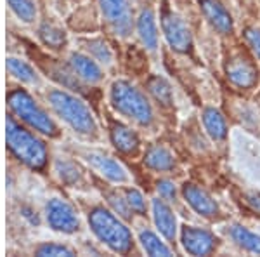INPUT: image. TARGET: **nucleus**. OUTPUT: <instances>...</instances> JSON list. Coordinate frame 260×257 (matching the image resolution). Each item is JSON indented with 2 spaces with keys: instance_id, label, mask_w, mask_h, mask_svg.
I'll use <instances>...</instances> for the list:
<instances>
[{
  "instance_id": "obj_31",
  "label": "nucleus",
  "mask_w": 260,
  "mask_h": 257,
  "mask_svg": "<svg viewBox=\"0 0 260 257\" xmlns=\"http://www.w3.org/2000/svg\"><path fill=\"white\" fill-rule=\"evenodd\" d=\"M245 40L251 49V52L260 60V30L258 28H246L245 30Z\"/></svg>"
},
{
  "instance_id": "obj_13",
  "label": "nucleus",
  "mask_w": 260,
  "mask_h": 257,
  "mask_svg": "<svg viewBox=\"0 0 260 257\" xmlns=\"http://www.w3.org/2000/svg\"><path fill=\"white\" fill-rule=\"evenodd\" d=\"M182 195L186 198L187 204H189L200 216L212 219L220 214L219 204H217L205 189H201L200 186H196V184H184Z\"/></svg>"
},
{
  "instance_id": "obj_3",
  "label": "nucleus",
  "mask_w": 260,
  "mask_h": 257,
  "mask_svg": "<svg viewBox=\"0 0 260 257\" xmlns=\"http://www.w3.org/2000/svg\"><path fill=\"white\" fill-rule=\"evenodd\" d=\"M7 108L14 119L35 130L37 134L47 137L59 136V127L56 120L45 111V108L23 87H12L7 92Z\"/></svg>"
},
{
  "instance_id": "obj_32",
  "label": "nucleus",
  "mask_w": 260,
  "mask_h": 257,
  "mask_svg": "<svg viewBox=\"0 0 260 257\" xmlns=\"http://www.w3.org/2000/svg\"><path fill=\"white\" fill-rule=\"evenodd\" d=\"M156 188H158L160 196L163 198V200H167V202L175 200V196H177V189H175V184L172 183V181H167V179L158 181Z\"/></svg>"
},
{
  "instance_id": "obj_25",
  "label": "nucleus",
  "mask_w": 260,
  "mask_h": 257,
  "mask_svg": "<svg viewBox=\"0 0 260 257\" xmlns=\"http://www.w3.org/2000/svg\"><path fill=\"white\" fill-rule=\"evenodd\" d=\"M139 243L146 254L149 255H172L170 247H167L160 240V237L149 230H142L139 233Z\"/></svg>"
},
{
  "instance_id": "obj_26",
  "label": "nucleus",
  "mask_w": 260,
  "mask_h": 257,
  "mask_svg": "<svg viewBox=\"0 0 260 257\" xmlns=\"http://www.w3.org/2000/svg\"><path fill=\"white\" fill-rule=\"evenodd\" d=\"M148 91L154 99L158 101L163 106H170L172 104V89L170 83L165 78L156 75V77H151L148 82Z\"/></svg>"
},
{
  "instance_id": "obj_5",
  "label": "nucleus",
  "mask_w": 260,
  "mask_h": 257,
  "mask_svg": "<svg viewBox=\"0 0 260 257\" xmlns=\"http://www.w3.org/2000/svg\"><path fill=\"white\" fill-rule=\"evenodd\" d=\"M110 103L121 117L141 127H149L154 120V111L146 94L127 80H115L110 87Z\"/></svg>"
},
{
  "instance_id": "obj_29",
  "label": "nucleus",
  "mask_w": 260,
  "mask_h": 257,
  "mask_svg": "<svg viewBox=\"0 0 260 257\" xmlns=\"http://www.w3.org/2000/svg\"><path fill=\"white\" fill-rule=\"evenodd\" d=\"M35 255H42V257H57V255H77V252L71 247L64 245V243H57V242H45L40 243L39 247L35 248Z\"/></svg>"
},
{
  "instance_id": "obj_18",
  "label": "nucleus",
  "mask_w": 260,
  "mask_h": 257,
  "mask_svg": "<svg viewBox=\"0 0 260 257\" xmlns=\"http://www.w3.org/2000/svg\"><path fill=\"white\" fill-rule=\"evenodd\" d=\"M136 30L137 35L148 50H156L158 47V26H156V19H154L153 11L146 9L142 11L137 18L136 23Z\"/></svg>"
},
{
  "instance_id": "obj_9",
  "label": "nucleus",
  "mask_w": 260,
  "mask_h": 257,
  "mask_svg": "<svg viewBox=\"0 0 260 257\" xmlns=\"http://www.w3.org/2000/svg\"><path fill=\"white\" fill-rule=\"evenodd\" d=\"M99 4L104 19L113 33L128 37L134 28V19L127 0H99Z\"/></svg>"
},
{
  "instance_id": "obj_14",
  "label": "nucleus",
  "mask_w": 260,
  "mask_h": 257,
  "mask_svg": "<svg viewBox=\"0 0 260 257\" xmlns=\"http://www.w3.org/2000/svg\"><path fill=\"white\" fill-rule=\"evenodd\" d=\"M201 11H203V16L208 21V24L217 33H220V35L233 33V18L219 0H201Z\"/></svg>"
},
{
  "instance_id": "obj_1",
  "label": "nucleus",
  "mask_w": 260,
  "mask_h": 257,
  "mask_svg": "<svg viewBox=\"0 0 260 257\" xmlns=\"http://www.w3.org/2000/svg\"><path fill=\"white\" fill-rule=\"evenodd\" d=\"M6 142L7 151L19 163L31 170H45L49 163V151L45 142L37 136L35 130L21 124L11 113L6 119Z\"/></svg>"
},
{
  "instance_id": "obj_28",
  "label": "nucleus",
  "mask_w": 260,
  "mask_h": 257,
  "mask_svg": "<svg viewBox=\"0 0 260 257\" xmlns=\"http://www.w3.org/2000/svg\"><path fill=\"white\" fill-rule=\"evenodd\" d=\"M106 200H108V204H110V209L115 214H118L123 221H128V219L132 217V209H130V205L127 204V198H125L123 191L106 193Z\"/></svg>"
},
{
  "instance_id": "obj_10",
  "label": "nucleus",
  "mask_w": 260,
  "mask_h": 257,
  "mask_svg": "<svg viewBox=\"0 0 260 257\" xmlns=\"http://www.w3.org/2000/svg\"><path fill=\"white\" fill-rule=\"evenodd\" d=\"M161 30L169 45L177 52H187L192 47L189 28L184 23V19H180L174 12L165 11L161 14Z\"/></svg>"
},
{
  "instance_id": "obj_8",
  "label": "nucleus",
  "mask_w": 260,
  "mask_h": 257,
  "mask_svg": "<svg viewBox=\"0 0 260 257\" xmlns=\"http://www.w3.org/2000/svg\"><path fill=\"white\" fill-rule=\"evenodd\" d=\"M225 75L233 85L240 89H251L258 82V70L255 63L243 52H236L225 61Z\"/></svg>"
},
{
  "instance_id": "obj_22",
  "label": "nucleus",
  "mask_w": 260,
  "mask_h": 257,
  "mask_svg": "<svg viewBox=\"0 0 260 257\" xmlns=\"http://www.w3.org/2000/svg\"><path fill=\"white\" fill-rule=\"evenodd\" d=\"M7 6L21 23L33 24L37 21L39 9H37L35 0H7Z\"/></svg>"
},
{
  "instance_id": "obj_19",
  "label": "nucleus",
  "mask_w": 260,
  "mask_h": 257,
  "mask_svg": "<svg viewBox=\"0 0 260 257\" xmlns=\"http://www.w3.org/2000/svg\"><path fill=\"white\" fill-rule=\"evenodd\" d=\"M144 163H146V167L153 168V170L163 172V170H172V168H174L175 158L169 148H165V146H161V145H153L146 151Z\"/></svg>"
},
{
  "instance_id": "obj_11",
  "label": "nucleus",
  "mask_w": 260,
  "mask_h": 257,
  "mask_svg": "<svg viewBox=\"0 0 260 257\" xmlns=\"http://www.w3.org/2000/svg\"><path fill=\"white\" fill-rule=\"evenodd\" d=\"M180 242H182L184 250L192 255H208L217 247V238L210 231L196 226H184L180 233Z\"/></svg>"
},
{
  "instance_id": "obj_12",
  "label": "nucleus",
  "mask_w": 260,
  "mask_h": 257,
  "mask_svg": "<svg viewBox=\"0 0 260 257\" xmlns=\"http://www.w3.org/2000/svg\"><path fill=\"white\" fill-rule=\"evenodd\" d=\"M70 70L78 77V80L83 83H101L104 80V70L99 61H95L90 54L83 52H71L68 60Z\"/></svg>"
},
{
  "instance_id": "obj_27",
  "label": "nucleus",
  "mask_w": 260,
  "mask_h": 257,
  "mask_svg": "<svg viewBox=\"0 0 260 257\" xmlns=\"http://www.w3.org/2000/svg\"><path fill=\"white\" fill-rule=\"evenodd\" d=\"M85 45H87V52L94 58L95 61H99L101 65H111L113 63V52L110 49V45L106 44L104 40L101 39H90V40H85Z\"/></svg>"
},
{
  "instance_id": "obj_24",
  "label": "nucleus",
  "mask_w": 260,
  "mask_h": 257,
  "mask_svg": "<svg viewBox=\"0 0 260 257\" xmlns=\"http://www.w3.org/2000/svg\"><path fill=\"white\" fill-rule=\"evenodd\" d=\"M39 39L50 49H62L66 45V33L52 23H44L39 28Z\"/></svg>"
},
{
  "instance_id": "obj_7",
  "label": "nucleus",
  "mask_w": 260,
  "mask_h": 257,
  "mask_svg": "<svg viewBox=\"0 0 260 257\" xmlns=\"http://www.w3.org/2000/svg\"><path fill=\"white\" fill-rule=\"evenodd\" d=\"M80 158L87 163L90 168H94L99 176L108 179L115 184H125L128 183V174L125 167L121 165L118 160H115L111 155L104 153L101 150H80Z\"/></svg>"
},
{
  "instance_id": "obj_15",
  "label": "nucleus",
  "mask_w": 260,
  "mask_h": 257,
  "mask_svg": "<svg viewBox=\"0 0 260 257\" xmlns=\"http://www.w3.org/2000/svg\"><path fill=\"white\" fill-rule=\"evenodd\" d=\"M151 210H153V221L158 231L167 240L174 242L175 235H177V217H175L174 210L170 209V205L167 204V200L154 198L153 204H151Z\"/></svg>"
},
{
  "instance_id": "obj_20",
  "label": "nucleus",
  "mask_w": 260,
  "mask_h": 257,
  "mask_svg": "<svg viewBox=\"0 0 260 257\" xmlns=\"http://www.w3.org/2000/svg\"><path fill=\"white\" fill-rule=\"evenodd\" d=\"M203 125L207 134L210 136L213 141H222L228 136V124H225V119L222 117V113L215 108H205L203 109Z\"/></svg>"
},
{
  "instance_id": "obj_6",
  "label": "nucleus",
  "mask_w": 260,
  "mask_h": 257,
  "mask_svg": "<svg viewBox=\"0 0 260 257\" xmlns=\"http://www.w3.org/2000/svg\"><path fill=\"white\" fill-rule=\"evenodd\" d=\"M45 221L52 231L62 235H75L80 231V217L73 205L62 198H50L45 205Z\"/></svg>"
},
{
  "instance_id": "obj_23",
  "label": "nucleus",
  "mask_w": 260,
  "mask_h": 257,
  "mask_svg": "<svg viewBox=\"0 0 260 257\" xmlns=\"http://www.w3.org/2000/svg\"><path fill=\"white\" fill-rule=\"evenodd\" d=\"M54 172L62 181L64 184H70V186H75L82 181V172L80 168L77 167V163L71 162V160H64V158H57L54 162Z\"/></svg>"
},
{
  "instance_id": "obj_4",
  "label": "nucleus",
  "mask_w": 260,
  "mask_h": 257,
  "mask_svg": "<svg viewBox=\"0 0 260 257\" xmlns=\"http://www.w3.org/2000/svg\"><path fill=\"white\" fill-rule=\"evenodd\" d=\"M89 226L94 237L104 243L111 252L116 254H127L132 250V233L125 226L123 219L118 214H115L111 209H106L103 205L90 209L89 216Z\"/></svg>"
},
{
  "instance_id": "obj_16",
  "label": "nucleus",
  "mask_w": 260,
  "mask_h": 257,
  "mask_svg": "<svg viewBox=\"0 0 260 257\" xmlns=\"http://www.w3.org/2000/svg\"><path fill=\"white\" fill-rule=\"evenodd\" d=\"M6 68L9 71V75L14 80H18L19 83L26 87H40L42 85V77L40 73L35 70V66L30 65L28 61L21 60V58L9 56L6 60Z\"/></svg>"
},
{
  "instance_id": "obj_30",
  "label": "nucleus",
  "mask_w": 260,
  "mask_h": 257,
  "mask_svg": "<svg viewBox=\"0 0 260 257\" xmlns=\"http://www.w3.org/2000/svg\"><path fill=\"white\" fill-rule=\"evenodd\" d=\"M123 195L127 198V204L130 205V209H132V212L136 214H146V200L144 196H142V193L139 189L136 188H125L123 189Z\"/></svg>"
},
{
  "instance_id": "obj_21",
  "label": "nucleus",
  "mask_w": 260,
  "mask_h": 257,
  "mask_svg": "<svg viewBox=\"0 0 260 257\" xmlns=\"http://www.w3.org/2000/svg\"><path fill=\"white\" fill-rule=\"evenodd\" d=\"M229 235L233 238V242L240 248H243V250L251 252V254H260V235L246 230L245 226H238V224L231 227Z\"/></svg>"
},
{
  "instance_id": "obj_2",
  "label": "nucleus",
  "mask_w": 260,
  "mask_h": 257,
  "mask_svg": "<svg viewBox=\"0 0 260 257\" xmlns=\"http://www.w3.org/2000/svg\"><path fill=\"white\" fill-rule=\"evenodd\" d=\"M45 99L54 115L64 122L75 134L85 139H94L98 136L99 127L94 113L80 98L64 89H50L45 94Z\"/></svg>"
},
{
  "instance_id": "obj_17",
  "label": "nucleus",
  "mask_w": 260,
  "mask_h": 257,
  "mask_svg": "<svg viewBox=\"0 0 260 257\" xmlns=\"http://www.w3.org/2000/svg\"><path fill=\"white\" fill-rule=\"evenodd\" d=\"M110 139L113 146L120 153L130 155V153H136L137 148H139V136H137L136 130H132L128 125L118 124V122L110 127Z\"/></svg>"
}]
</instances>
